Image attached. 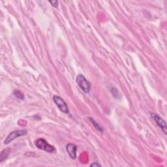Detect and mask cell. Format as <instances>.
<instances>
[{"label":"cell","mask_w":167,"mask_h":167,"mask_svg":"<svg viewBox=\"0 0 167 167\" xmlns=\"http://www.w3.org/2000/svg\"><path fill=\"white\" fill-rule=\"evenodd\" d=\"M35 145L37 148L39 149L45 151L48 153H54L56 152V148L54 146L49 144L46 140L44 138H39L35 142Z\"/></svg>","instance_id":"cell-1"},{"label":"cell","mask_w":167,"mask_h":167,"mask_svg":"<svg viewBox=\"0 0 167 167\" xmlns=\"http://www.w3.org/2000/svg\"><path fill=\"white\" fill-rule=\"evenodd\" d=\"M76 82L79 86L80 87V88L82 89L84 93H89V92H90L91 84L87 80V79H85V77L82 74L78 75V76H76Z\"/></svg>","instance_id":"cell-2"},{"label":"cell","mask_w":167,"mask_h":167,"mask_svg":"<svg viewBox=\"0 0 167 167\" xmlns=\"http://www.w3.org/2000/svg\"><path fill=\"white\" fill-rule=\"evenodd\" d=\"M27 134V130H24V129L17 130V131H14L13 132H11L5 138V141H4V144L5 145L9 144L12 141H13L14 139H16V138L26 135Z\"/></svg>","instance_id":"cell-3"},{"label":"cell","mask_w":167,"mask_h":167,"mask_svg":"<svg viewBox=\"0 0 167 167\" xmlns=\"http://www.w3.org/2000/svg\"><path fill=\"white\" fill-rule=\"evenodd\" d=\"M53 101H54L55 104L59 109V111L61 112H62L65 114H68L69 112L68 106L66 103V101H65L62 97L58 95H54L53 97Z\"/></svg>","instance_id":"cell-4"},{"label":"cell","mask_w":167,"mask_h":167,"mask_svg":"<svg viewBox=\"0 0 167 167\" xmlns=\"http://www.w3.org/2000/svg\"><path fill=\"white\" fill-rule=\"evenodd\" d=\"M151 116L152 119L156 122V124L159 127H160L161 129L165 133V134H167V129H166V121L156 113H151Z\"/></svg>","instance_id":"cell-5"},{"label":"cell","mask_w":167,"mask_h":167,"mask_svg":"<svg viewBox=\"0 0 167 167\" xmlns=\"http://www.w3.org/2000/svg\"><path fill=\"white\" fill-rule=\"evenodd\" d=\"M66 150L69 157H70L72 159H75L76 158L77 146L74 144H68L66 146Z\"/></svg>","instance_id":"cell-6"},{"label":"cell","mask_w":167,"mask_h":167,"mask_svg":"<svg viewBox=\"0 0 167 167\" xmlns=\"http://www.w3.org/2000/svg\"><path fill=\"white\" fill-rule=\"evenodd\" d=\"M10 153H11V149L9 148L3 149L1 152V155H0V162H3L4 161H5L7 158V157L9 156Z\"/></svg>","instance_id":"cell-7"},{"label":"cell","mask_w":167,"mask_h":167,"mask_svg":"<svg viewBox=\"0 0 167 167\" xmlns=\"http://www.w3.org/2000/svg\"><path fill=\"white\" fill-rule=\"evenodd\" d=\"M89 121H90L92 124L93 125V127H94L97 129V131H98L99 132H101L102 133H103L104 130H103V127H102L101 125H99V124L97 123V122L94 119H93L92 117H89Z\"/></svg>","instance_id":"cell-8"},{"label":"cell","mask_w":167,"mask_h":167,"mask_svg":"<svg viewBox=\"0 0 167 167\" xmlns=\"http://www.w3.org/2000/svg\"><path fill=\"white\" fill-rule=\"evenodd\" d=\"M13 93H14V95L16 97H17V99H20V100H24V95L23 93H22L21 92H20V91H19V90H16V91L14 92Z\"/></svg>","instance_id":"cell-9"},{"label":"cell","mask_w":167,"mask_h":167,"mask_svg":"<svg viewBox=\"0 0 167 167\" xmlns=\"http://www.w3.org/2000/svg\"><path fill=\"white\" fill-rule=\"evenodd\" d=\"M111 93L112 95L115 97L116 99H119L120 97V93L119 92H118L117 89L116 88H112L111 89Z\"/></svg>","instance_id":"cell-10"},{"label":"cell","mask_w":167,"mask_h":167,"mask_svg":"<svg viewBox=\"0 0 167 167\" xmlns=\"http://www.w3.org/2000/svg\"><path fill=\"white\" fill-rule=\"evenodd\" d=\"M49 3L55 8H57L58 7V2L56 1V0H54V1H49Z\"/></svg>","instance_id":"cell-11"},{"label":"cell","mask_w":167,"mask_h":167,"mask_svg":"<svg viewBox=\"0 0 167 167\" xmlns=\"http://www.w3.org/2000/svg\"><path fill=\"white\" fill-rule=\"evenodd\" d=\"M101 166V165L99 163H98V162H93V163H92V164L90 165L91 167H92V166Z\"/></svg>","instance_id":"cell-12"}]
</instances>
